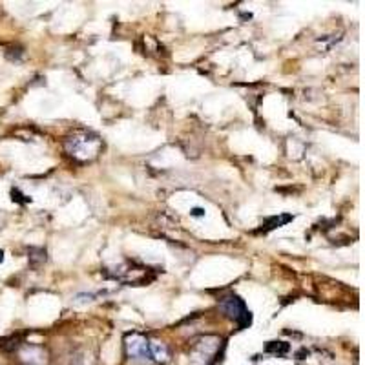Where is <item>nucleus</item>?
<instances>
[{
  "label": "nucleus",
  "instance_id": "obj_1",
  "mask_svg": "<svg viewBox=\"0 0 365 365\" xmlns=\"http://www.w3.org/2000/svg\"><path fill=\"white\" fill-rule=\"evenodd\" d=\"M100 139L95 135H75L66 141V152L79 161H90L99 156Z\"/></svg>",
  "mask_w": 365,
  "mask_h": 365
},
{
  "label": "nucleus",
  "instance_id": "obj_2",
  "mask_svg": "<svg viewBox=\"0 0 365 365\" xmlns=\"http://www.w3.org/2000/svg\"><path fill=\"white\" fill-rule=\"evenodd\" d=\"M221 347V338L218 336H203L194 344L190 351V365H212L218 360V352Z\"/></svg>",
  "mask_w": 365,
  "mask_h": 365
},
{
  "label": "nucleus",
  "instance_id": "obj_3",
  "mask_svg": "<svg viewBox=\"0 0 365 365\" xmlns=\"http://www.w3.org/2000/svg\"><path fill=\"white\" fill-rule=\"evenodd\" d=\"M219 309L231 318L232 322L238 323L239 329H245V327H248L253 323V314H250V311L247 309V305H245V301L241 300L239 296H225V298L219 301Z\"/></svg>",
  "mask_w": 365,
  "mask_h": 365
},
{
  "label": "nucleus",
  "instance_id": "obj_4",
  "mask_svg": "<svg viewBox=\"0 0 365 365\" xmlns=\"http://www.w3.org/2000/svg\"><path fill=\"white\" fill-rule=\"evenodd\" d=\"M124 351H127V357L134 361H141V364L152 361L150 340L139 332H130V335L124 336Z\"/></svg>",
  "mask_w": 365,
  "mask_h": 365
},
{
  "label": "nucleus",
  "instance_id": "obj_5",
  "mask_svg": "<svg viewBox=\"0 0 365 365\" xmlns=\"http://www.w3.org/2000/svg\"><path fill=\"white\" fill-rule=\"evenodd\" d=\"M150 357H152V360L157 361V364H166V361H170L168 345L163 344V342L152 340V342H150Z\"/></svg>",
  "mask_w": 365,
  "mask_h": 365
},
{
  "label": "nucleus",
  "instance_id": "obj_6",
  "mask_svg": "<svg viewBox=\"0 0 365 365\" xmlns=\"http://www.w3.org/2000/svg\"><path fill=\"white\" fill-rule=\"evenodd\" d=\"M22 360L28 361L30 365H44L46 364V352L40 347H24L22 351Z\"/></svg>",
  "mask_w": 365,
  "mask_h": 365
},
{
  "label": "nucleus",
  "instance_id": "obj_7",
  "mask_svg": "<svg viewBox=\"0 0 365 365\" xmlns=\"http://www.w3.org/2000/svg\"><path fill=\"white\" fill-rule=\"evenodd\" d=\"M267 351H272L276 352V354H285V352L289 351V345L283 344V342H272V344L267 347Z\"/></svg>",
  "mask_w": 365,
  "mask_h": 365
},
{
  "label": "nucleus",
  "instance_id": "obj_8",
  "mask_svg": "<svg viewBox=\"0 0 365 365\" xmlns=\"http://www.w3.org/2000/svg\"><path fill=\"white\" fill-rule=\"evenodd\" d=\"M192 216H196V218H201V216H204V210L203 209H194V210H192Z\"/></svg>",
  "mask_w": 365,
  "mask_h": 365
},
{
  "label": "nucleus",
  "instance_id": "obj_9",
  "mask_svg": "<svg viewBox=\"0 0 365 365\" xmlns=\"http://www.w3.org/2000/svg\"><path fill=\"white\" fill-rule=\"evenodd\" d=\"M2 260H4V253L0 250V263H2Z\"/></svg>",
  "mask_w": 365,
  "mask_h": 365
}]
</instances>
